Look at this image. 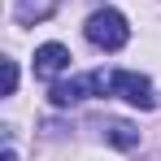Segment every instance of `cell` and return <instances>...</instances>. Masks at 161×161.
<instances>
[{"label":"cell","mask_w":161,"mask_h":161,"mask_svg":"<svg viewBox=\"0 0 161 161\" xmlns=\"http://www.w3.org/2000/svg\"><path fill=\"white\" fill-rule=\"evenodd\" d=\"M83 31H87V39H92L96 48H105V53L126 48V39H131V26H126V18H122L118 9H96Z\"/></svg>","instance_id":"cell-1"},{"label":"cell","mask_w":161,"mask_h":161,"mask_svg":"<svg viewBox=\"0 0 161 161\" xmlns=\"http://www.w3.org/2000/svg\"><path fill=\"white\" fill-rule=\"evenodd\" d=\"M109 92L122 96V100L135 105V109H153V105H157L153 83L144 79V74H135V70H118V74H109Z\"/></svg>","instance_id":"cell-2"},{"label":"cell","mask_w":161,"mask_h":161,"mask_svg":"<svg viewBox=\"0 0 161 161\" xmlns=\"http://www.w3.org/2000/svg\"><path fill=\"white\" fill-rule=\"evenodd\" d=\"M87 92L105 96V92H109V79H105V74H87V79H65V83H53V105H57V109H70V105H79Z\"/></svg>","instance_id":"cell-3"},{"label":"cell","mask_w":161,"mask_h":161,"mask_svg":"<svg viewBox=\"0 0 161 161\" xmlns=\"http://www.w3.org/2000/svg\"><path fill=\"white\" fill-rule=\"evenodd\" d=\"M70 61H74V57H70L65 44H39V48H35V74H39V79H53Z\"/></svg>","instance_id":"cell-4"},{"label":"cell","mask_w":161,"mask_h":161,"mask_svg":"<svg viewBox=\"0 0 161 161\" xmlns=\"http://www.w3.org/2000/svg\"><path fill=\"white\" fill-rule=\"evenodd\" d=\"M13 13H18L22 26H35V22H48V18L57 13V0H18Z\"/></svg>","instance_id":"cell-5"},{"label":"cell","mask_w":161,"mask_h":161,"mask_svg":"<svg viewBox=\"0 0 161 161\" xmlns=\"http://www.w3.org/2000/svg\"><path fill=\"white\" fill-rule=\"evenodd\" d=\"M105 139L113 144V148H122V153H131L135 144H139V131H135L131 122H118V118H113V122H105Z\"/></svg>","instance_id":"cell-6"},{"label":"cell","mask_w":161,"mask_h":161,"mask_svg":"<svg viewBox=\"0 0 161 161\" xmlns=\"http://www.w3.org/2000/svg\"><path fill=\"white\" fill-rule=\"evenodd\" d=\"M18 92V61H4V96Z\"/></svg>","instance_id":"cell-7"},{"label":"cell","mask_w":161,"mask_h":161,"mask_svg":"<svg viewBox=\"0 0 161 161\" xmlns=\"http://www.w3.org/2000/svg\"><path fill=\"white\" fill-rule=\"evenodd\" d=\"M0 161H18V153H13V148H4V157H0Z\"/></svg>","instance_id":"cell-8"}]
</instances>
